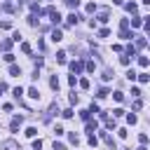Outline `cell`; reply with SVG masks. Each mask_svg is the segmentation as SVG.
<instances>
[{"mask_svg": "<svg viewBox=\"0 0 150 150\" xmlns=\"http://www.w3.org/2000/svg\"><path fill=\"white\" fill-rule=\"evenodd\" d=\"M40 148H42V141H40V138L33 141V150H40Z\"/></svg>", "mask_w": 150, "mask_h": 150, "instance_id": "cell-33", "label": "cell"}, {"mask_svg": "<svg viewBox=\"0 0 150 150\" xmlns=\"http://www.w3.org/2000/svg\"><path fill=\"white\" fill-rule=\"evenodd\" d=\"M3 148H5V150H19L16 141H5V143H3Z\"/></svg>", "mask_w": 150, "mask_h": 150, "instance_id": "cell-5", "label": "cell"}, {"mask_svg": "<svg viewBox=\"0 0 150 150\" xmlns=\"http://www.w3.org/2000/svg\"><path fill=\"white\" fill-rule=\"evenodd\" d=\"M3 10H5V12H14V5H10V3H5V5H3Z\"/></svg>", "mask_w": 150, "mask_h": 150, "instance_id": "cell-40", "label": "cell"}, {"mask_svg": "<svg viewBox=\"0 0 150 150\" xmlns=\"http://www.w3.org/2000/svg\"><path fill=\"white\" fill-rule=\"evenodd\" d=\"M28 96H31V99H40V91H38V87H31V89H28Z\"/></svg>", "mask_w": 150, "mask_h": 150, "instance_id": "cell-12", "label": "cell"}, {"mask_svg": "<svg viewBox=\"0 0 150 150\" xmlns=\"http://www.w3.org/2000/svg\"><path fill=\"white\" fill-rule=\"evenodd\" d=\"M68 141H70L73 145H78V143H80V136H78V134H70V136H68Z\"/></svg>", "mask_w": 150, "mask_h": 150, "instance_id": "cell-21", "label": "cell"}, {"mask_svg": "<svg viewBox=\"0 0 150 150\" xmlns=\"http://www.w3.org/2000/svg\"><path fill=\"white\" fill-rule=\"evenodd\" d=\"M136 78H138V80H141V82L145 85V82L150 80V75H148V73H136Z\"/></svg>", "mask_w": 150, "mask_h": 150, "instance_id": "cell-16", "label": "cell"}, {"mask_svg": "<svg viewBox=\"0 0 150 150\" xmlns=\"http://www.w3.org/2000/svg\"><path fill=\"white\" fill-rule=\"evenodd\" d=\"M5 61H10V63H12V61H14V54H10V52H5Z\"/></svg>", "mask_w": 150, "mask_h": 150, "instance_id": "cell-45", "label": "cell"}, {"mask_svg": "<svg viewBox=\"0 0 150 150\" xmlns=\"http://www.w3.org/2000/svg\"><path fill=\"white\" fill-rule=\"evenodd\" d=\"M145 45H148L145 38H138V40H136V49H145Z\"/></svg>", "mask_w": 150, "mask_h": 150, "instance_id": "cell-14", "label": "cell"}, {"mask_svg": "<svg viewBox=\"0 0 150 150\" xmlns=\"http://www.w3.org/2000/svg\"><path fill=\"white\" fill-rule=\"evenodd\" d=\"M75 82H78V75H70V78H68V85H73V87H75Z\"/></svg>", "mask_w": 150, "mask_h": 150, "instance_id": "cell-42", "label": "cell"}, {"mask_svg": "<svg viewBox=\"0 0 150 150\" xmlns=\"http://www.w3.org/2000/svg\"><path fill=\"white\" fill-rule=\"evenodd\" d=\"M138 143L145 145V143H148V134H141V136H138Z\"/></svg>", "mask_w": 150, "mask_h": 150, "instance_id": "cell-30", "label": "cell"}, {"mask_svg": "<svg viewBox=\"0 0 150 150\" xmlns=\"http://www.w3.org/2000/svg\"><path fill=\"white\" fill-rule=\"evenodd\" d=\"M87 141H89V145H96V143H99V141H96V136H94V134H89V138H87Z\"/></svg>", "mask_w": 150, "mask_h": 150, "instance_id": "cell-35", "label": "cell"}, {"mask_svg": "<svg viewBox=\"0 0 150 150\" xmlns=\"http://www.w3.org/2000/svg\"><path fill=\"white\" fill-rule=\"evenodd\" d=\"M120 28H129V19H122V21H120Z\"/></svg>", "mask_w": 150, "mask_h": 150, "instance_id": "cell-48", "label": "cell"}, {"mask_svg": "<svg viewBox=\"0 0 150 150\" xmlns=\"http://www.w3.org/2000/svg\"><path fill=\"white\" fill-rule=\"evenodd\" d=\"M21 52H24V54H31V45L24 42V45H21Z\"/></svg>", "mask_w": 150, "mask_h": 150, "instance_id": "cell-29", "label": "cell"}, {"mask_svg": "<svg viewBox=\"0 0 150 150\" xmlns=\"http://www.w3.org/2000/svg\"><path fill=\"white\" fill-rule=\"evenodd\" d=\"M49 87H52V89H59V78H56V75L49 80Z\"/></svg>", "mask_w": 150, "mask_h": 150, "instance_id": "cell-19", "label": "cell"}, {"mask_svg": "<svg viewBox=\"0 0 150 150\" xmlns=\"http://www.w3.org/2000/svg\"><path fill=\"white\" fill-rule=\"evenodd\" d=\"M21 94H24V89H21V87H16V89H14V96H16V99H21Z\"/></svg>", "mask_w": 150, "mask_h": 150, "instance_id": "cell-38", "label": "cell"}, {"mask_svg": "<svg viewBox=\"0 0 150 150\" xmlns=\"http://www.w3.org/2000/svg\"><path fill=\"white\" fill-rule=\"evenodd\" d=\"M112 3H115V5H122V3H124V0H112Z\"/></svg>", "mask_w": 150, "mask_h": 150, "instance_id": "cell-53", "label": "cell"}, {"mask_svg": "<svg viewBox=\"0 0 150 150\" xmlns=\"http://www.w3.org/2000/svg\"><path fill=\"white\" fill-rule=\"evenodd\" d=\"M54 150H66V145H63V143H56V141H54Z\"/></svg>", "mask_w": 150, "mask_h": 150, "instance_id": "cell-49", "label": "cell"}, {"mask_svg": "<svg viewBox=\"0 0 150 150\" xmlns=\"http://www.w3.org/2000/svg\"><path fill=\"white\" fill-rule=\"evenodd\" d=\"M78 21H80V14H75V12H73V14H68V26H75Z\"/></svg>", "mask_w": 150, "mask_h": 150, "instance_id": "cell-4", "label": "cell"}, {"mask_svg": "<svg viewBox=\"0 0 150 150\" xmlns=\"http://www.w3.org/2000/svg\"><path fill=\"white\" fill-rule=\"evenodd\" d=\"M99 38H110V31H108V28H101V31H99Z\"/></svg>", "mask_w": 150, "mask_h": 150, "instance_id": "cell-24", "label": "cell"}, {"mask_svg": "<svg viewBox=\"0 0 150 150\" xmlns=\"http://www.w3.org/2000/svg\"><path fill=\"white\" fill-rule=\"evenodd\" d=\"M52 40H54V42H61V40H63L61 31H52Z\"/></svg>", "mask_w": 150, "mask_h": 150, "instance_id": "cell-10", "label": "cell"}, {"mask_svg": "<svg viewBox=\"0 0 150 150\" xmlns=\"http://www.w3.org/2000/svg\"><path fill=\"white\" fill-rule=\"evenodd\" d=\"M87 12H89V14H94V12H96V5L89 3V5H87Z\"/></svg>", "mask_w": 150, "mask_h": 150, "instance_id": "cell-36", "label": "cell"}, {"mask_svg": "<svg viewBox=\"0 0 150 150\" xmlns=\"http://www.w3.org/2000/svg\"><path fill=\"white\" fill-rule=\"evenodd\" d=\"M89 112H101V110H99V106H96V103H91V106H89Z\"/></svg>", "mask_w": 150, "mask_h": 150, "instance_id": "cell-47", "label": "cell"}, {"mask_svg": "<svg viewBox=\"0 0 150 150\" xmlns=\"http://www.w3.org/2000/svg\"><path fill=\"white\" fill-rule=\"evenodd\" d=\"M80 87L82 89H89V80H80Z\"/></svg>", "mask_w": 150, "mask_h": 150, "instance_id": "cell-51", "label": "cell"}, {"mask_svg": "<svg viewBox=\"0 0 150 150\" xmlns=\"http://www.w3.org/2000/svg\"><path fill=\"white\" fill-rule=\"evenodd\" d=\"M101 138H103V141H106V143H108L110 148H115V138H112V136H108L106 131H101Z\"/></svg>", "mask_w": 150, "mask_h": 150, "instance_id": "cell-3", "label": "cell"}, {"mask_svg": "<svg viewBox=\"0 0 150 150\" xmlns=\"http://www.w3.org/2000/svg\"><path fill=\"white\" fill-rule=\"evenodd\" d=\"M80 117H82V120H85V122H87V120H89V117H91V112H89V110H82V112H80Z\"/></svg>", "mask_w": 150, "mask_h": 150, "instance_id": "cell-25", "label": "cell"}, {"mask_svg": "<svg viewBox=\"0 0 150 150\" xmlns=\"http://www.w3.org/2000/svg\"><path fill=\"white\" fill-rule=\"evenodd\" d=\"M87 70H89V73H94V70H96V66H94V61H87Z\"/></svg>", "mask_w": 150, "mask_h": 150, "instance_id": "cell-37", "label": "cell"}, {"mask_svg": "<svg viewBox=\"0 0 150 150\" xmlns=\"http://www.w3.org/2000/svg\"><path fill=\"white\" fill-rule=\"evenodd\" d=\"M66 5H68L70 10H78V7H80V0H66Z\"/></svg>", "mask_w": 150, "mask_h": 150, "instance_id": "cell-15", "label": "cell"}, {"mask_svg": "<svg viewBox=\"0 0 150 150\" xmlns=\"http://www.w3.org/2000/svg\"><path fill=\"white\" fill-rule=\"evenodd\" d=\"M21 122H24V117H21V115H16V117H12V131H16L19 127H21Z\"/></svg>", "mask_w": 150, "mask_h": 150, "instance_id": "cell-2", "label": "cell"}, {"mask_svg": "<svg viewBox=\"0 0 150 150\" xmlns=\"http://www.w3.org/2000/svg\"><path fill=\"white\" fill-rule=\"evenodd\" d=\"M82 68H85V66H82V61H73V63H70L73 75H80V73H82Z\"/></svg>", "mask_w": 150, "mask_h": 150, "instance_id": "cell-1", "label": "cell"}, {"mask_svg": "<svg viewBox=\"0 0 150 150\" xmlns=\"http://www.w3.org/2000/svg\"><path fill=\"white\" fill-rule=\"evenodd\" d=\"M131 96H141V89L138 87H131Z\"/></svg>", "mask_w": 150, "mask_h": 150, "instance_id": "cell-39", "label": "cell"}, {"mask_svg": "<svg viewBox=\"0 0 150 150\" xmlns=\"http://www.w3.org/2000/svg\"><path fill=\"white\" fill-rule=\"evenodd\" d=\"M10 75H14V78H19V75H21V68H19V66H10Z\"/></svg>", "mask_w": 150, "mask_h": 150, "instance_id": "cell-8", "label": "cell"}, {"mask_svg": "<svg viewBox=\"0 0 150 150\" xmlns=\"http://www.w3.org/2000/svg\"><path fill=\"white\" fill-rule=\"evenodd\" d=\"M108 19H110V14H108V10H103V12L99 14V21H101V24H106Z\"/></svg>", "mask_w": 150, "mask_h": 150, "instance_id": "cell-13", "label": "cell"}, {"mask_svg": "<svg viewBox=\"0 0 150 150\" xmlns=\"http://www.w3.org/2000/svg\"><path fill=\"white\" fill-rule=\"evenodd\" d=\"M112 96H115V101H122V99H124V94H122V91H115Z\"/></svg>", "mask_w": 150, "mask_h": 150, "instance_id": "cell-43", "label": "cell"}, {"mask_svg": "<svg viewBox=\"0 0 150 150\" xmlns=\"http://www.w3.org/2000/svg\"><path fill=\"white\" fill-rule=\"evenodd\" d=\"M28 24H31V26H38V16H35V14L28 16Z\"/></svg>", "mask_w": 150, "mask_h": 150, "instance_id": "cell-26", "label": "cell"}, {"mask_svg": "<svg viewBox=\"0 0 150 150\" xmlns=\"http://www.w3.org/2000/svg\"><path fill=\"white\" fill-rule=\"evenodd\" d=\"M141 3H143V5H150V0H141Z\"/></svg>", "mask_w": 150, "mask_h": 150, "instance_id": "cell-54", "label": "cell"}, {"mask_svg": "<svg viewBox=\"0 0 150 150\" xmlns=\"http://www.w3.org/2000/svg\"><path fill=\"white\" fill-rule=\"evenodd\" d=\"M61 115H63V117H73V110H70V108H66V110L61 112Z\"/></svg>", "mask_w": 150, "mask_h": 150, "instance_id": "cell-44", "label": "cell"}, {"mask_svg": "<svg viewBox=\"0 0 150 150\" xmlns=\"http://www.w3.org/2000/svg\"><path fill=\"white\" fill-rule=\"evenodd\" d=\"M10 47H12V40H5V42H3V49H5V52H10Z\"/></svg>", "mask_w": 150, "mask_h": 150, "instance_id": "cell-41", "label": "cell"}, {"mask_svg": "<svg viewBox=\"0 0 150 150\" xmlns=\"http://www.w3.org/2000/svg\"><path fill=\"white\" fill-rule=\"evenodd\" d=\"M108 94H110V91H108L106 87H101V89H99V94H96V96H99V99H106V96H108Z\"/></svg>", "mask_w": 150, "mask_h": 150, "instance_id": "cell-20", "label": "cell"}, {"mask_svg": "<svg viewBox=\"0 0 150 150\" xmlns=\"http://www.w3.org/2000/svg\"><path fill=\"white\" fill-rule=\"evenodd\" d=\"M120 63H122V66H129L131 59H129V56H120Z\"/></svg>", "mask_w": 150, "mask_h": 150, "instance_id": "cell-27", "label": "cell"}, {"mask_svg": "<svg viewBox=\"0 0 150 150\" xmlns=\"http://www.w3.org/2000/svg\"><path fill=\"white\" fill-rule=\"evenodd\" d=\"M120 38L122 40H129V38H134V35L129 33V28H120Z\"/></svg>", "mask_w": 150, "mask_h": 150, "instance_id": "cell-9", "label": "cell"}, {"mask_svg": "<svg viewBox=\"0 0 150 150\" xmlns=\"http://www.w3.org/2000/svg\"><path fill=\"white\" fill-rule=\"evenodd\" d=\"M49 16H52V24H61V14L56 12V10H54V12L49 14Z\"/></svg>", "mask_w": 150, "mask_h": 150, "instance_id": "cell-11", "label": "cell"}, {"mask_svg": "<svg viewBox=\"0 0 150 150\" xmlns=\"http://www.w3.org/2000/svg\"><path fill=\"white\" fill-rule=\"evenodd\" d=\"M141 106H143V101H141V99H136V101H134V108H136V110H141Z\"/></svg>", "mask_w": 150, "mask_h": 150, "instance_id": "cell-52", "label": "cell"}, {"mask_svg": "<svg viewBox=\"0 0 150 150\" xmlns=\"http://www.w3.org/2000/svg\"><path fill=\"white\" fill-rule=\"evenodd\" d=\"M103 80H106V82H108V80H112V73H110V70H106V73H103Z\"/></svg>", "mask_w": 150, "mask_h": 150, "instance_id": "cell-46", "label": "cell"}, {"mask_svg": "<svg viewBox=\"0 0 150 150\" xmlns=\"http://www.w3.org/2000/svg\"><path fill=\"white\" fill-rule=\"evenodd\" d=\"M35 134H38V129H35V127H28V129H26V136H31V138H33Z\"/></svg>", "mask_w": 150, "mask_h": 150, "instance_id": "cell-23", "label": "cell"}, {"mask_svg": "<svg viewBox=\"0 0 150 150\" xmlns=\"http://www.w3.org/2000/svg\"><path fill=\"white\" fill-rule=\"evenodd\" d=\"M106 127H108V129H115V120H108V117H106Z\"/></svg>", "mask_w": 150, "mask_h": 150, "instance_id": "cell-34", "label": "cell"}, {"mask_svg": "<svg viewBox=\"0 0 150 150\" xmlns=\"http://www.w3.org/2000/svg\"><path fill=\"white\" fill-rule=\"evenodd\" d=\"M54 134H56V136H61V134H63V127H61V124H56V127H54Z\"/></svg>", "mask_w": 150, "mask_h": 150, "instance_id": "cell-28", "label": "cell"}, {"mask_svg": "<svg viewBox=\"0 0 150 150\" xmlns=\"http://www.w3.org/2000/svg\"><path fill=\"white\" fill-rule=\"evenodd\" d=\"M112 115H115V117H122L124 110H122V108H115V110H112Z\"/></svg>", "mask_w": 150, "mask_h": 150, "instance_id": "cell-32", "label": "cell"}, {"mask_svg": "<svg viewBox=\"0 0 150 150\" xmlns=\"http://www.w3.org/2000/svg\"><path fill=\"white\" fill-rule=\"evenodd\" d=\"M56 61H59V63H66V52H56Z\"/></svg>", "mask_w": 150, "mask_h": 150, "instance_id": "cell-17", "label": "cell"}, {"mask_svg": "<svg viewBox=\"0 0 150 150\" xmlns=\"http://www.w3.org/2000/svg\"><path fill=\"white\" fill-rule=\"evenodd\" d=\"M138 66L141 68H148V56H138Z\"/></svg>", "mask_w": 150, "mask_h": 150, "instance_id": "cell-22", "label": "cell"}, {"mask_svg": "<svg viewBox=\"0 0 150 150\" xmlns=\"http://www.w3.org/2000/svg\"><path fill=\"white\" fill-rule=\"evenodd\" d=\"M131 26H134V28H138V26H141V16H136V19H131Z\"/></svg>", "mask_w": 150, "mask_h": 150, "instance_id": "cell-31", "label": "cell"}, {"mask_svg": "<svg viewBox=\"0 0 150 150\" xmlns=\"http://www.w3.org/2000/svg\"><path fill=\"white\" fill-rule=\"evenodd\" d=\"M138 150H148V148H145V145H141V148H138Z\"/></svg>", "mask_w": 150, "mask_h": 150, "instance_id": "cell-55", "label": "cell"}, {"mask_svg": "<svg viewBox=\"0 0 150 150\" xmlns=\"http://www.w3.org/2000/svg\"><path fill=\"white\" fill-rule=\"evenodd\" d=\"M96 129H99V124H96V122L87 120V131H89V134H94V131H96Z\"/></svg>", "mask_w": 150, "mask_h": 150, "instance_id": "cell-6", "label": "cell"}, {"mask_svg": "<svg viewBox=\"0 0 150 150\" xmlns=\"http://www.w3.org/2000/svg\"><path fill=\"white\" fill-rule=\"evenodd\" d=\"M0 26H3L5 31H10V28H12V21H3V24H0Z\"/></svg>", "mask_w": 150, "mask_h": 150, "instance_id": "cell-50", "label": "cell"}, {"mask_svg": "<svg viewBox=\"0 0 150 150\" xmlns=\"http://www.w3.org/2000/svg\"><path fill=\"white\" fill-rule=\"evenodd\" d=\"M127 122H129V124H136V122H138V117L134 115V112H129V115H127Z\"/></svg>", "mask_w": 150, "mask_h": 150, "instance_id": "cell-18", "label": "cell"}, {"mask_svg": "<svg viewBox=\"0 0 150 150\" xmlns=\"http://www.w3.org/2000/svg\"><path fill=\"white\" fill-rule=\"evenodd\" d=\"M124 7H127V12H131V14H136V12H138V5H136V3H127Z\"/></svg>", "mask_w": 150, "mask_h": 150, "instance_id": "cell-7", "label": "cell"}]
</instances>
